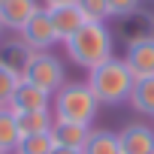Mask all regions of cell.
Wrapping results in <instances>:
<instances>
[{"label":"cell","instance_id":"obj_8","mask_svg":"<svg viewBox=\"0 0 154 154\" xmlns=\"http://www.w3.org/2000/svg\"><path fill=\"white\" fill-rule=\"evenodd\" d=\"M9 109L15 115H21V112H48L51 109V94H45L42 88H36V85H30V82L21 79L18 88H15V97H12Z\"/></svg>","mask_w":154,"mask_h":154},{"label":"cell","instance_id":"obj_7","mask_svg":"<svg viewBox=\"0 0 154 154\" xmlns=\"http://www.w3.org/2000/svg\"><path fill=\"white\" fill-rule=\"evenodd\" d=\"M124 63L130 66V72L136 75V79H148V75H154V36L130 42L127 51H124Z\"/></svg>","mask_w":154,"mask_h":154},{"label":"cell","instance_id":"obj_16","mask_svg":"<svg viewBox=\"0 0 154 154\" xmlns=\"http://www.w3.org/2000/svg\"><path fill=\"white\" fill-rule=\"evenodd\" d=\"M82 154H121L118 133H112V130H91V139L82 148Z\"/></svg>","mask_w":154,"mask_h":154},{"label":"cell","instance_id":"obj_13","mask_svg":"<svg viewBox=\"0 0 154 154\" xmlns=\"http://www.w3.org/2000/svg\"><path fill=\"white\" fill-rule=\"evenodd\" d=\"M33 51L24 45L21 36H12V39H0V63L6 69H12L15 75H24L27 63H30Z\"/></svg>","mask_w":154,"mask_h":154},{"label":"cell","instance_id":"obj_1","mask_svg":"<svg viewBox=\"0 0 154 154\" xmlns=\"http://www.w3.org/2000/svg\"><path fill=\"white\" fill-rule=\"evenodd\" d=\"M63 45H66V57L88 72L106 63L109 57H115V33L109 30V24L100 21H85Z\"/></svg>","mask_w":154,"mask_h":154},{"label":"cell","instance_id":"obj_18","mask_svg":"<svg viewBox=\"0 0 154 154\" xmlns=\"http://www.w3.org/2000/svg\"><path fill=\"white\" fill-rule=\"evenodd\" d=\"M51 148H54L51 136L39 133V136H21L12 154H51Z\"/></svg>","mask_w":154,"mask_h":154},{"label":"cell","instance_id":"obj_20","mask_svg":"<svg viewBox=\"0 0 154 154\" xmlns=\"http://www.w3.org/2000/svg\"><path fill=\"white\" fill-rule=\"evenodd\" d=\"M79 9H82L85 21H100V24L109 21V3L106 0H79Z\"/></svg>","mask_w":154,"mask_h":154},{"label":"cell","instance_id":"obj_24","mask_svg":"<svg viewBox=\"0 0 154 154\" xmlns=\"http://www.w3.org/2000/svg\"><path fill=\"white\" fill-rule=\"evenodd\" d=\"M3 30H6V27H3V24H0V39H3Z\"/></svg>","mask_w":154,"mask_h":154},{"label":"cell","instance_id":"obj_4","mask_svg":"<svg viewBox=\"0 0 154 154\" xmlns=\"http://www.w3.org/2000/svg\"><path fill=\"white\" fill-rule=\"evenodd\" d=\"M21 79L54 97L66 85V69H63V60L54 51H33V57H30V63H27Z\"/></svg>","mask_w":154,"mask_h":154},{"label":"cell","instance_id":"obj_21","mask_svg":"<svg viewBox=\"0 0 154 154\" xmlns=\"http://www.w3.org/2000/svg\"><path fill=\"white\" fill-rule=\"evenodd\" d=\"M109 3V18H127L130 12L142 9V0H106Z\"/></svg>","mask_w":154,"mask_h":154},{"label":"cell","instance_id":"obj_22","mask_svg":"<svg viewBox=\"0 0 154 154\" xmlns=\"http://www.w3.org/2000/svg\"><path fill=\"white\" fill-rule=\"evenodd\" d=\"M72 3H79V0H42L45 9H51V6H72Z\"/></svg>","mask_w":154,"mask_h":154},{"label":"cell","instance_id":"obj_14","mask_svg":"<svg viewBox=\"0 0 154 154\" xmlns=\"http://www.w3.org/2000/svg\"><path fill=\"white\" fill-rule=\"evenodd\" d=\"M127 103H130L139 115L154 118V75H148V79H136V85H133Z\"/></svg>","mask_w":154,"mask_h":154},{"label":"cell","instance_id":"obj_23","mask_svg":"<svg viewBox=\"0 0 154 154\" xmlns=\"http://www.w3.org/2000/svg\"><path fill=\"white\" fill-rule=\"evenodd\" d=\"M51 154H82L79 148H63V145H54L51 148Z\"/></svg>","mask_w":154,"mask_h":154},{"label":"cell","instance_id":"obj_5","mask_svg":"<svg viewBox=\"0 0 154 154\" xmlns=\"http://www.w3.org/2000/svg\"><path fill=\"white\" fill-rule=\"evenodd\" d=\"M18 36L24 39V45H27L30 51H51V45H57V33H54V24H51V18H48V9L42 6V9L18 30Z\"/></svg>","mask_w":154,"mask_h":154},{"label":"cell","instance_id":"obj_12","mask_svg":"<svg viewBox=\"0 0 154 154\" xmlns=\"http://www.w3.org/2000/svg\"><path fill=\"white\" fill-rule=\"evenodd\" d=\"M51 142L63 148H85L91 139V124H72V121H54L51 124Z\"/></svg>","mask_w":154,"mask_h":154},{"label":"cell","instance_id":"obj_2","mask_svg":"<svg viewBox=\"0 0 154 154\" xmlns=\"http://www.w3.org/2000/svg\"><path fill=\"white\" fill-rule=\"evenodd\" d=\"M136 85V75L130 72V66L124 63V57H109L106 63L94 66L88 72V88L94 91L97 103L103 106H118L124 100H130V91Z\"/></svg>","mask_w":154,"mask_h":154},{"label":"cell","instance_id":"obj_11","mask_svg":"<svg viewBox=\"0 0 154 154\" xmlns=\"http://www.w3.org/2000/svg\"><path fill=\"white\" fill-rule=\"evenodd\" d=\"M48 18H51V24H54L57 42H66L75 30L85 24V15H82L79 3H72V6H51V9H48Z\"/></svg>","mask_w":154,"mask_h":154},{"label":"cell","instance_id":"obj_15","mask_svg":"<svg viewBox=\"0 0 154 154\" xmlns=\"http://www.w3.org/2000/svg\"><path fill=\"white\" fill-rule=\"evenodd\" d=\"M15 121H18V133L21 136H39V133H51L54 115H51V109L48 112H21V115H15Z\"/></svg>","mask_w":154,"mask_h":154},{"label":"cell","instance_id":"obj_25","mask_svg":"<svg viewBox=\"0 0 154 154\" xmlns=\"http://www.w3.org/2000/svg\"><path fill=\"white\" fill-rule=\"evenodd\" d=\"M0 3H3V0H0Z\"/></svg>","mask_w":154,"mask_h":154},{"label":"cell","instance_id":"obj_6","mask_svg":"<svg viewBox=\"0 0 154 154\" xmlns=\"http://www.w3.org/2000/svg\"><path fill=\"white\" fill-rule=\"evenodd\" d=\"M118 142L121 154H154V127L133 121L118 130Z\"/></svg>","mask_w":154,"mask_h":154},{"label":"cell","instance_id":"obj_9","mask_svg":"<svg viewBox=\"0 0 154 154\" xmlns=\"http://www.w3.org/2000/svg\"><path fill=\"white\" fill-rule=\"evenodd\" d=\"M39 9H42L39 0H3V3H0V24L6 30L18 33Z\"/></svg>","mask_w":154,"mask_h":154},{"label":"cell","instance_id":"obj_10","mask_svg":"<svg viewBox=\"0 0 154 154\" xmlns=\"http://www.w3.org/2000/svg\"><path fill=\"white\" fill-rule=\"evenodd\" d=\"M118 36H121L127 45L136 42V39L154 36V15L145 12V9H136V12H130L127 18H118Z\"/></svg>","mask_w":154,"mask_h":154},{"label":"cell","instance_id":"obj_3","mask_svg":"<svg viewBox=\"0 0 154 154\" xmlns=\"http://www.w3.org/2000/svg\"><path fill=\"white\" fill-rule=\"evenodd\" d=\"M97 97L88 88V82H66L51 97V115L54 121H72V124H91L97 118Z\"/></svg>","mask_w":154,"mask_h":154},{"label":"cell","instance_id":"obj_19","mask_svg":"<svg viewBox=\"0 0 154 154\" xmlns=\"http://www.w3.org/2000/svg\"><path fill=\"white\" fill-rule=\"evenodd\" d=\"M18 82H21V75H15L12 69H6L3 63H0V109H9Z\"/></svg>","mask_w":154,"mask_h":154},{"label":"cell","instance_id":"obj_17","mask_svg":"<svg viewBox=\"0 0 154 154\" xmlns=\"http://www.w3.org/2000/svg\"><path fill=\"white\" fill-rule=\"evenodd\" d=\"M18 139H21V133H18V121H15L12 109H0V154H12Z\"/></svg>","mask_w":154,"mask_h":154}]
</instances>
